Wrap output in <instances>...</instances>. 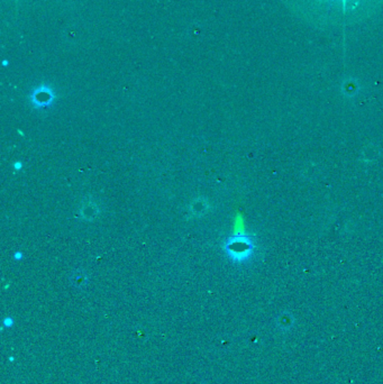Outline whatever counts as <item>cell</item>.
<instances>
[{"label":"cell","mask_w":383,"mask_h":384,"mask_svg":"<svg viewBox=\"0 0 383 384\" xmlns=\"http://www.w3.org/2000/svg\"><path fill=\"white\" fill-rule=\"evenodd\" d=\"M80 213H81V217L85 218V219L93 220L99 214V208L95 201L89 200V201L82 202Z\"/></svg>","instance_id":"3"},{"label":"cell","mask_w":383,"mask_h":384,"mask_svg":"<svg viewBox=\"0 0 383 384\" xmlns=\"http://www.w3.org/2000/svg\"><path fill=\"white\" fill-rule=\"evenodd\" d=\"M14 168L16 169V170H21V162H16V163L14 164Z\"/></svg>","instance_id":"6"},{"label":"cell","mask_w":383,"mask_h":384,"mask_svg":"<svg viewBox=\"0 0 383 384\" xmlns=\"http://www.w3.org/2000/svg\"><path fill=\"white\" fill-rule=\"evenodd\" d=\"M21 256H22V254L21 253V252H18V253H15V258H16V259H21Z\"/></svg>","instance_id":"7"},{"label":"cell","mask_w":383,"mask_h":384,"mask_svg":"<svg viewBox=\"0 0 383 384\" xmlns=\"http://www.w3.org/2000/svg\"><path fill=\"white\" fill-rule=\"evenodd\" d=\"M55 99V95L48 85H42L34 89L31 95V104L35 109H42L51 106Z\"/></svg>","instance_id":"2"},{"label":"cell","mask_w":383,"mask_h":384,"mask_svg":"<svg viewBox=\"0 0 383 384\" xmlns=\"http://www.w3.org/2000/svg\"><path fill=\"white\" fill-rule=\"evenodd\" d=\"M85 281H87V277H85L84 273L77 274L73 278V283H78V284H84L85 283Z\"/></svg>","instance_id":"5"},{"label":"cell","mask_w":383,"mask_h":384,"mask_svg":"<svg viewBox=\"0 0 383 384\" xmlns=\"http://www.w3.org/2000/svg\"><path fill=\"white\" fill-rule=\"evenodd\" d=\"M208 202L204 200L201 201L200 199H198V200L193 201L192 203L190 205V213L192 216L194 217H199L201 216V214H204L208 212Z\"/></svg>","instance_id":"4"},{"label":"cell","mask_w":383,"mask_h":384,"mask_svg":"<svg viewBox=\"0 0 383 384\" xmlns=\"http://www.w3.org/2000/svg\"><path fill=\"white\" fill-rule=\"evenodd\" d=\"M225 251L234 262H245L253 254L254 244L249 236L235 235L227 239Z\"/></svg>","instance_id":"1"}]
</instances>
